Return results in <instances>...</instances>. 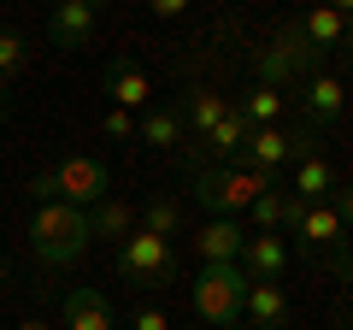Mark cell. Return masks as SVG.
Here are the masks:
<instances>
[{
	"label": "cell",
	"instance_id": "cell-6",
	"mask_svg": "<svg viewBox=\"0 0 353 330\" xmlns=\"http://www.w3.org/2000/svg\"><path fill=\"white\" fill-rule=\"evenodd\" d=\"M118 278L136 283V289H159V283L176 278V248L165 236H148V230H130L124 242H118Z\"/></svg>",
	"mask_w": 353,
	"mask_h": 330
},
{
	"label": "cell",
	"instance_id": "cell-21",
	"mask_svg": "<svg viewBox=\"0 0 353 330\" xmlns=\"http://www.w3.org/2000/svg\"><path fill=\"white\" fill-rule=\"evenodd\" d=\"M241 118H248L253 130L283 124V89H265V83H253V89H248V101H241Z\"/></svg>",
	"mask_w": 353,
	"mask_h": 330
},
{
	"label": "cell",
	"instance_id": "cell-26",
	"mask_svg": "<svg viewBox=\"0 0 353 330\" xmlns=\"http://www.w3.org/2000/svg\"><path fill=\"white\" fill-rule=\"evenodd\" d=\"M130 330H171V318H165L159 307H136V313H130Z\"/></svg>",
	"mask_w": 353,
	"mask_h": 330
},
{
	"label": "cell",
	"instance_id": "cell-16",
	"mask_svg": "<svg viewBox=\"0 0 353 330\" xmlns=\"http://www.w3.org/2000/svg\"><path fill=\"white\" fill-rule=\"evenodd\" d=\"M241 318H248V330H283L289 324V295H283L277 283H253Z\"/></svg>",
	"mask_w": 353,
	"mask_h": 330
},
{
	"label": "cell",
	"instance_id": "cell-30",
	"mask_svg": "<svg viewBox=\"0 0 353 330\" xmlns=\"http://www.w3.org/2000/svg\"><path fill=\"white\" fill-rule=\"evenodd\" d=\"M18 330H48V324H41V318H24V324H18Z\"/></svg>",
	"mask_w": 353,
	"mask_h": 330
},
{
	"label": "cell",
	"instance_id": "cell-19",
	"mask_svg": "<svg viewBox=\"0 0 353 330\" xmlns=\"http://www.w3.org/2000/svg\"><path fill=\"white\" fill-rule=\"evenodd\" d=\"M136 136L148 142V148H176V142H183V118H176V106H148V113L136 118Z\"/></svg>",
	"mask_w": 353,
	"mask_h": 330
},
{
	"label": "cell",
	"instance_id": "cell-12",
	"mask_svg": "<svg viewBox=\"0 0 353 330\" xmlns=\"http://www.w3.org/2000/svg\"><path fill=\"white\" fill-rule=\"evenodd\" d=\"M241 271H248L253 283H283V271H289V242L283 236H248Z\"/></svg>",
	"mask_w": 353,
	"mask_h": 330
},
{
	"label": "cell",
	"instance_id": "cell-31",
	"mask_svg": "<svg viewBox=\"0 0 353 330\" xmlns=\"http://www.w3.org/2000/svg\"><path fill=\"white\" fill-rule=\"evenodd\" d=\"M341 48H347V71H353V36H341Z\"/></svg>",
	"mask_w": 353,
	"mask_h": 330
},
{
	"label": "cell",
	"instance_id": "cell-7",
	"mask_svg": "<svg viewBox=\"0 0 353 330\" xmlns=\"http://www.w3.org/2000/svg\"><path fill=\"white\" fill-rule=\"evenodd\" d=\"M241 248H248V224L241 218H206L201 236H194L201 266H241Z\"/></svg>",
	"mask_w": 353,
	"mask_h": 330
},
{
	"label": "cell",
	"instance_id": "cell-29",
	"mask_svg": "<svg viewBox=\"0 0 353 330\" xmlns=\"http://www.w3.org/2000/svg\"><path fill=\"white\" fill-rule=\"evenodd\" d=\"M341 318V330H353V301H347V313H336Z\"/></svg>",
	"mask_w": 353,
	"mask_h": 330
},
{
	"label": "cell",
	"instance_id": "cell-3",
	"mask_svg": "<svg viewBox=\"0 0 353 330\" xmlns=\"http://www.w3.org/2000/svg\"><path fill=\"white\" fill-rule=\"evenodd\" d=\"M189 183H194V201L212 218H236V213H248L265 189H277V177L248 171V165H189Z\"/></svg>",
	"mask_w": 353,
	"mask_h": 330
},
{
	"label": "cell",
	"instance_id": "cell-24",
	"mask_svg": "<svg viewBox=\"0 0 353 330\" xmlns=\"http://www.w3.org/2000/svg\"><path fill=\"white\" fill-rule=\"evenodd\" d=\"M24 59H30V41L18 36V30H0V77L24 71Z\"/></svg>",
	"mask_w": 353,
	"mask_h": 330
},
{
	"label": "cell",
	"instance_id": "cell-20",
	"mask_svg": "<svg viewBox=\"0 0 353 330\" xmlns=\"http://www.w3.org/2000/svg\"><path fill=\"white\" fill-rule=\"evenodd\" d=\"M294 30H301V36L312 41L318 53L341 48V36H347V30H341V12H336V6H312V12H306V18H301V24H294Z\"/></svg>",
	"mask_w": 353,
	"mask_h": 330
},
{
	"label": "cell",
	"instance_id": "cell-4",
	"mask_svg": "<svg viewBox=\"0 0 353 330\" xmlns=\"http://www.w3.org/2000/svg\"><path fill=\"white\" fill-rule=\"evenodd\" d=\"M248 289H253V278H248L241 266H201V278H194V289H189L194 318H201V324H212V330L241 324Z\"/></svg>",
	"mask_w": 353,
	"mask_h": 330
},
{
	"label": "cell",
	"instance_id": "cell-17",
	"mask_svg": "<svg viewBox=\"0 0 353 330\" xmlns=\"http://www.w3.org/2000/svg\"><path fill=\"white\" fill-rule=\"evenodd\" d=\"M248 136H253V124L241 118V106H230V113L212 124V136H206L201 148H206V153H218V159H236V153L248 148Z\"/></svg>",
	"mask_w": 353,
	"mask_h": 330
},
{
	"label": "cell",
	"instance_id": "cell-34",
	"mask_svg": "<svg viewBox=\"0 0 353 330\" xmlns=\"http://www.w3.org/2000/svg\"><path fill=\"white\" fill-rule=\"evenodd\" d=\"M230 330H241V324H230Z\"/></svg>",
	"mask_w": 353,
	"mask_h": 330
},
{
	"label": "cell",
	"instance_id": "cell-1",
	"mask_svg": "<svg viewBox=\"0 0 353 330\" xmlns=\"http://www.w3.org/2000/svg\"><path fill=\"white\" fill-rule=\"evenodd\" d=\"M88 242H94V230H88V213H83V206L41 201L36 213H30V254H36L41 271L77 266V260L88 254Z\"/></svg>",
	"mask_w": 353,
	"mask_h": 330
},
{
	"label": "cell",
	"instance_id": "cell-14",
	"mask_svg": "<svg viewBox=\"0 0 353 330\" xmlns=\"http://www.w3.org/2000/svg\"><path fill=\"white\" fill-rule=\"evenodd\" d=\"M106 95H112V106L136 113V106L153 101V77L141 71L136 59H112V65H106Z\"/></svg>",
	"mask_w": 353,
	"mask_h": 330
},
{
	"label": "cell",
	"instance_id": "cell-18",
	"mask_svg": "<svg viewBox=\"0 0 353 330\" xmlns=\"http://www.w3.org/2000/svg\"><path fill=\"white\" fill-rule=\"evenodd\" d=\"M88 230H94V236H106V242H124L130 230H136V206L106 195L101 206H88Z\"/></svg>",
	"mask_w": 353,
	"mask_h": 330
},
{
	"label": "cell",
	"instance_id": "cell-23",
	"mask_svg": "<svg viewBox=\"0 0 353 330\" xmlns=\"http://www.w3.org/2000/svg\"><path fill=\"white\" fill-rule=\"evenodd\" d=\"M248 213H253V236H277V230H283V213H289V189H265Z\"/></svg>",
	"mask_w": 353,
	"mask_h": 330
},
{
	"label": "cell",
	"instance_id": "cell-8",
	"mask_svg": "<svg viewBox=\"0 0 353 330\" xmlns=\"http://www.w3.org/2000/svg\"><path fill=\"white\" fill-rule=\"evenodd\" d=\"M94 24H101L94 0H59L53 18H48V41L53 48H83V41L94 36Z\"/></svg>",
	"mask_w": 353,
	"mask_h": 330
},
{
	"label": "cell",
	"instance_id": "cell-28",
	"mask_svg": "<svg viewBox=\"0 0 353 330\" xmlns=\"http://www.w3.org/2000/svg\"><path fill=\"white\" fill-rule=\"evenodd\" d=\"M183 12H189L183 0H153V18H165V24H171V18H183Z\"/></svg>",
	"mask_w": 353,
	"mask_h": 330
},
{
	"label": "cell",
	"instance_id": "cell-9",
	"mask_svg": "<svg viewBox=\"0 0 353 330\" xmlns=\"http://www.w3.org/2000/svg\"><path fill=\"white\" fill-rule=\"evenodd\" d=\"M289 236H294V254H318V248H341V218H336V206H306L301 218L289 224Z\"/></svg>",
	"mask_w": 353,
	"mask_h": 330
},
{
	"label": "cell",
	"instance_id": "cell-5",
	"mask_svg": "<svg viewBox=\"0 0 353 330\" xmlns=\"http://www.w3.org/2000/svg\"><path fill=\"white\" fill-rule=\"evenodd\" d=\"M318 59H324V53H318V48H312V41H306L294 24H283L277 36H271L259 53H253V77H259L265 89H283V83H306V77L318 71Z\"/></svg>",
	"mask_w": 353,
	"mask_h": 330
},
{
	"label": "cell",
	"instance_id": "cell-2",
	"mask_svg": "<svg viewBox=\"0 0 353 330\" xmlns=\"http://www.w3.org/2000/svg\"><path fill=\"white\" fill-rule=\"evenodd\" d=\"M30 201H65V206H101L106 195H112V171H106V159H94V153H65L59 165H48V171H36V177L24 183Z\"/></svg>",
	"mask_w": 353,
	"mask_h": 330
},
{
	"label": "cell",
	"instance_id": "cell-33",
	"mask_svg": "<svg viewBox=\"0 0 353 330\" xmlns=\"http://www.w3.org/2000/svg\"><path fill=\"white\" fill-rule=\"evenodd\" d=\"M0 118H6V89H0Z\"/></svg>",
	"mask_w": 353,
	"mask_h": 330
},
{
	"label": "cell",
	"instance_id": "cell-25",
	"mask_svg": "<svg viewBox=\"0 0 353 330\" xmlns=\"http://www.w3.org/2000/svg\"><path fill=\"white\" fill-rule=\"evenodd\" d=\"M106 136H136V113H124V106H106Z\"/></svg>",
	"mask_w": 353,
	"mask_h": 330
},
{
	"label": "cell",
	"instance_id": "cell-22",
	"mask_svg": "<svg viewBox=\"0 0 353 330\" xmlns=\"http://www.w3.org/2000/svg\"><path fill=\"white\" fill-rule=\"evenodd\" d=\"M141 230H148V236H165V242H171L176 230H183V201H171V195H153V201L141 206Z\"/></svg>",
	"mask_w": 353,
	"mask_h": 330
},
{
	"label": "cell",
	"instance_id": "cell-15",
	"mask_svg": "<svg viewBox=\"0 0 353 330\" xmlns=\"http://www.w3.org/2000/svg\"><path fill=\"white\" fill-rule=\"evenodd\" d=\"M230 113V101L218 89H189L183 101H176V118H183V130H194V142H206L212 136V124Z\"/></svg>",
	"mask_w": 353,
	"mask_h": 330
},
{
	"label": "cell",
	"instance_id": "cell-10",
	"mask_svg": "<svg viewBox=\"0 0 353 330\" xmlns=\"http://www.w3.org/2000/svg\"><path fill=\"white\" fill-rule=\"evenodd\" d=\"M301 101H306V113H312V130L341 124V113H347L341 77H330V71H312V77H306V83H301Z\"/></svg>",
	"mask_w": 353,
	"mask_h": 330
},
{
	"label": "cell",
	"instance_id": "cell-32",
	"mask_svg": "<svg viewBox=\"0 0 353 330\" xmlns=\"http://www.w3.org/2000/svg\"><path fill=\"white\" fill-rule=\"evenodd\" d=\"M6 278H12V266H6V260H0V283H6Z\"/></svg>",
	"mask_w": 353,
	"mask_h": 330
},
{
	"label": "cell",
	"instance_id": "cell-13",
	"mask_svg": "<svg viewBox=\"0 0 353 330\" xmlns=\"http://www.w3.org/2000/svg\"><path fill=\"white\" fill-rule=\"evenodd\" d=\"M336 189H341V171L324 159V153H312V159L294 165V189H289V195H294L301 206H324Z\"/></svg>",
	"mask_w": 353,
	"mask_h": 330
},
{
	"label": "cell",
	"instance_id": "cell-27",
	"mask_svg": "<svg viewBox=\"0 0 353 330\" xmlns=\"http://www.w3.org/2000/svg\"><path fill=\"white\" fill-rule=\"evenodd\" d=\"M330 206H336V218H341V230H353V183H341V189L330 195Z\"/></svg>",
	"mask_w": 353,
	"mask_h": 330
},
{
	"label": "cell",
	"instance_id": "cell-11",
	"mask_svg": "<svg viewBox=\"0 0 353 330\" xmlns=\"http://www.w3.org/2000/svg\"><path fill=\"white\" fill-rule=\"evenodd\" d=\"M65 330H118V307L83 283V289L65 295Z\"/></svg>",
	"mask_w": 353,
	"mask_h": 330
}]
</instances>
